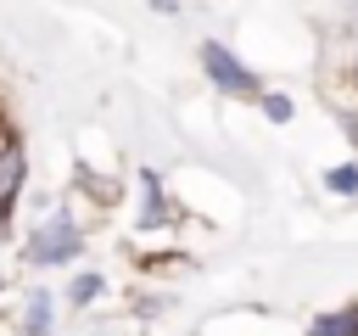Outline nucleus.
Here are the masks:
<instances>
[{
    "mask_svg": "<svg viewBox=\"0 0 358 336\" xmlns=\"http://www.w3.org/2000/svg\"><path fill=\"white\" fill-rule=\"evenodd\" d=\"M201 73H207V84L218 90V95H235V101H257L263 95V78L229 50V45H218V39H201Z\"/></svg>",
    "mask_w": 358,
    "mask_h": 336,
    "instance_id": "obj_2",
    "label": "nucleus"
},
{
    "mask_svg": "<svg viewBox=\"0 0 358 336\" xmlns=\"http://www.w3.org/2000/svg\"><path fill=\"white\" fill-rule=\"evenodd\" d=\"M6 230H11V218H6V213H0V235H6Z\"/></svg>",
    "mask_w": 358,
    "mask_h": 336,
    "instance_id": "obj_10",
    "label": "nucleus"
},
{
    "mask_svg": "<svg viewBox=\"0 0 358 336\" xmlns=\"http://www.w3.org/2000/svg\"><path fill=\"white\" fill-rule=\"evenodd\" d=\"M308 336H358V302H347V308H330V314H319V319L308 325Z\"/></svg>",
    "mask_w": 358,
    "mask_h": 336,
    "instance_id": "obj_5",
    "label": "nucleus"
},
{
    "mask_svg": "<svg viewBox=\"0 0 358 336\" xmlns=\"http://www.w3.org/2000/svg\"><path fill=\"white\" fill-rule=\"evenodd\" d=\"M17 140H22V134H17V129H11V118H6V112H0V151H11V146H17Z\"/></svg>",
    "mask_w": 358,
    "mask_h": 336,
    "instance_id": "obj_9",
    "label": "nucleus"
},
{
    "mask_svg": "<svg viewBox=\"0 0 358 336\" xmlns=\"http://www.w3.org/2000/svg\"><path fill=\"white\" fill-rule=\"evenodd\" d=\"M257 106H263V118H268V123H291V112H296V106H291V95H280V90H263V95H257Z\"/></svg>",
    "mask_w": 358,
    "mask_h": 336,
    "instance_id": "obj_8",
    "label": "nucleus"
},
{
    "mask_svg": "<svg viewBox=\"0 0 358 336\" xmlns=\"http://www.w3.org/2000/svg\"><path fill=\"white\" fill-rule=\"evenodd\" d=\"M22 185H28V151H22V140H17L11 151H0V213H6V218L17 213Z\"/></svg>",
    "mask_w": 358,
    "mask_h": 336,
    "instance_id": "obj_3",
    "label": "nucleus"
},
{
    "mask_svg": "<svg viewBox=\"0 0 358 336\" xmlns=\"http://www.w3.org/2000/svg\"><path fill=\"white\" fill-rule=\"evenodd\" d=\"M56 330V297L45 291V286H34L28 297H22V325H17V336H50Z\"/></svg>",
    "mask_w": 358,
    "mask_h": 336,
    "instance_id": "obj_4",
    "label": "nucleus"
},
{
    "mask_svg": "<svg viewBox=\"0 0 358 336\" xmlns=\"http://www.w3.org/2000/svg\"><path fill=\"white\" fill-rule=\"evenodd\" d=\"M78 252H84V224H78L67 207L50 213L45 224H34V230L22 235V263H28V269H67Z\"/></svg>",
    "mask_w": 358,
    "mask_h": 336,
    "instance_id": "obj_1",
    "label": "nucleus"
},
{
    "mask_svg": "<svg viewBox=\"0 0 358 336\" xmlns=\"http://www.w3.org/2000/svg\"><path fill=\"white\" fill-rule=\"evenodd\" d=\"M352 84H358V56H352Z\"/></svg>",
    "mask_w": 358,
    "mask_h": 336,
    "instance_id": "obj_11",
    "label": "nucleus"
},
{
    "mask_svg": "<svg viewBox=\"0 0 358 336\" xmlns=\"http://www.w3.org/2000/svg\"><path fill=\"white\" fill-rule=\"evenodd\" d=\"M101 291H106V274L84 269V274H73V286H67V308H90Z\"/></svg>",
    "mask_w": 358,
    "mask_h": 336,
    "instance_id": "obj_6",
    "label": "nucleus"
},
{
    "mask_svg": "<svg viewBox=\"0 0 358 336\" xmlns=\"http://www.w3.org/2000/svg\"><path fill=\"white\" fill-rule=\"evenodd\" d=\"M324 190H330V196H358V162H336V168L324 174Z\"/></svg>",
    "mask_w": 358,
    "mask_h": 336,
    "instance_id": "obj_7",
    "label": "nucleus"
}]
</instances>
